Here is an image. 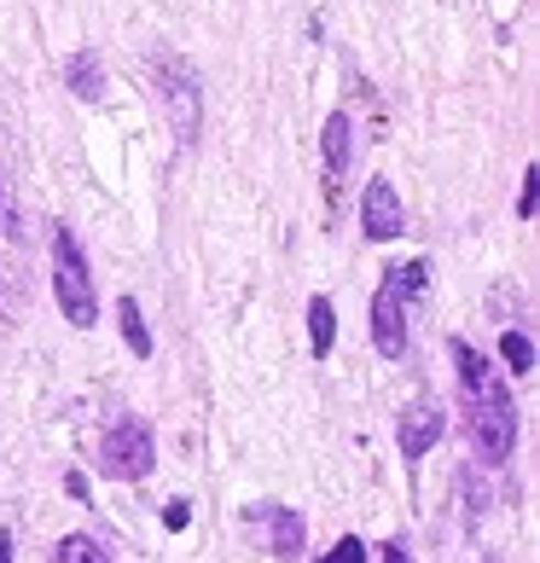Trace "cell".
<instances>
[{
	"mask_svg": "<svg viewBox=\"0 0 540 563\" xmlns=\"http://www.w3.org/2000/svg\"><path fill=\"white\" fill-rule=\"evenodd\" d=\"M396 442H401L407 459H425L436 442H442V412H436V407H407V412H401Z\"/></svg>",
	"mask_w": 540,
	"mask_h": 563,
	"instance_id": "obj_8",
	"label": "cell"
},
{
	"mask_svg": "<svg viewBox=\"0 0 540 563\" xmlns=\"http://www.w3.org/2000/svg\"><path fill=\"white\" fill-rule=\"evenodd\" d=\"M453 366H460V389H465V395H500V389H506V378H500V372H494L471 343H453Z\"/></svg>",
	"mask_w": 540,
	"mask_h": 563,
	"instance_id": "obj_9",
	"label": "cell"
},
{
	"mask_svg": "<svg viewBox=\"0 0 540 563\" xmlns=\"http://www.w3.org/2000/svg\"><path fill=\"white\" fill-rule=\"evenodd\" d=\"M157 88H163V106H169V122H175V134L180 140H198V76L180 65V58L163 53L157 58Z\"/></svg>",
	"mask_w": 540,
	"mask_h": 563,
	"instance_id": "obj_5",
	"label": "cell"
},
{
	"mask_svg": "<svg viewBox=\"0 0 540 563\" xmlns=\"http://www.w3.org/2000/svg\"><path fill=\"white\" fill-rule=\"evenodd\" d=\"M384 563H412V558H407L401 547H384Z\"/></svg>",
	"mask_w": 540,
	"mask_h": 563,
	"instance_id": "obj_20",
	"label": "cell"
},
{
	"mask_svg": "<svg viewBox=\"0 0 540 563\" xmlns=\"http://www.w3.org/2000/svg\"><path fill=\"white\" fill-rule=\"evenodd\" d=\"M425 285H430V267L401 262L384 274L378 290H372V343H378L384 361H401L407 354V297H419Z\"/></svg>",
	"mask_w": 540,
	"mask_h": 563,
	"instance_id": "obj_1",
	"label": "cell"
},
{
	"mask_svg": "<svg viewBox=\"0 0 540 563\" xmlns=\"http://www.w3.org/2000/svg\"><path fill=\"white\" fill-rule=\"evenodd\" d=\"M517 216H524V221L535 216V169L524 175V198H517Z\"/></svg>",
	"mask_w": 540,
	"mask_h": 563,
	"instance_id": "obj_18",
	"label": "cell"
},
{
	"mask_svg": "<svg viewBox=\"0 0 540 563\" xmlns=\"http://www.w3.org/2000/svg\"><path fill=\"white\" fill-rule=\"evenodd\" d=\"M53 297L65 308L70 325H93L99 320V297H93V274H88V256H81V244L70 227H58L53 233Z\"/></svg>",
	"mask_w": 540,
	"mask_h": 563,
	"instance_id": "obj_2",
	"label": "cell"
},
{
	"mask_svg": "<svg viewBox=\"0 0 540 563\" xmlns=\"http://www.w3.org/2000/svg\"><path fill=\"white\" fill-rule=\"evenodd\" d=\"M471 442L488 465H506L511 448H517V407H511V389L500 395H471Z\"/></svg>",
	"mask_w": 540,
	"mask_h": 563,
	"instance_id": "obj_4",
	"label": "cell"
},
{
	"mask_svg": "<svg viewBox=\"0 0 540 563\" xmlns=\"http://www.w3.org/2000/svg\"><path fill=\"white\" fill-rule=\"evenodd\" d=\"M320 152H326V192L338 198L343 180H349V163H355V129H349L343 111L326 117V134H320Z\"/></svg>",
	"mask_w": 540,
	"mask_h": 563,
	"instance_id": "obj_7",
	"label": "cell"
},
{
	"mask_svg": "<svg viewBox=\"0 0 540 563\" xmlns=\"http://www.w3.org/2000/svg\"><path fill=\"white\" fill-rule=\"evenodd\" d=\"M152 465H157V442L140 419H122V424L106 430V442H99V471H106L111 483H145Z\"/></svg>",
	"mask_w": 540,
	"mask_h": 563,
	"instance_id": "obj_3",
	"label": "cell"
},
{
	"mask_svg": "<svg viewBox=\"0 0 540 563\" xmlns=\"http://www.w3.org/2000/svg\"><path fill=\"white\" fill-rule=\"evenodd\" d=\"M186 523H192V506H186V499H169V506H163V529L180 534Z\"/></svg>",
	"mask_w": 540,
	"mask_h": 563,
	"instance_id": "obj_17",
	"label": "cell"
},
{
	"mask_svg": "<svg viewBox=\"0 0 540 563\" xmlns=\"http://www.w3.org/2000/svg\"><path fill=\"white\" fill-rule=\"evenodd\" d=\"M320 563H366V547H361L355 534H343V540H338V547H331Z\"/></svg>",
	"mask_w": 540,
	"mask_h": 563,
	"instance_id": "obj_16",
	"label": "cell"
},
{
	"mask_svg": "<svg viewBox=\"0 0 540 563\" xmlns=\"http://www.w3.org/2000/svg\"><path fill=\"white\" fill-rule=\"evenodd\" d=\"M500 361L511 366V378H529V372H535V343L524 338V331H506V338H500Z\"/></svg>",
	"mask_w": 540,
	"mask_h": 563,
	"instance_id": "obj_13",
	"label": "cell"
},
{
	"mask_svg": "<svg viewBox=\"0 0 540 563\" xmlns=\"http://www.w3.org/2000/svg\"><path fill=\"white\" fill-rule=\"evenodd\" d=\"M308 338H315V354H320V361L331 354V343H338V308H331L326 297L308 302Z\"/></svg>",
	"mask_w": 540,
	"mask_h": 563,
	"instance_id": "obj_11",
	"label": "cell"
},
{
	"mask_svg": "<svg viewBox=\"0 0 540 563\" xmlns=\"http://www.w3.org/2000/svg\"><path fill=\"white\" fill-rule=\"evenodd\" d=\"M361 221H366V239H401L407 233V216H401V198H396V186L389 180H372L366 186V198H361Z\"/></svg>",
	"mask_w": 540,
	"mask_h": 563,
	"instance_id": "obj_6",
	"label": "cell"
},
{
	"mask_svg": "<svg viewBox=\"0 0 540 563\" xmlns=\"http://www.w3.org/2000/svg\"><path fill=\"white\" fill-rule=\"evenodd\" d=\"M70 93L76 99H99V93H106V65H99L93 53H76L70 58Z\"/></svg>",
	"mask_w": 540,
	"mask_h": 563,
	"instance_id": "obj_10",
	"label": "cell"
},
{
	"mask_svg": "<svg viewBox=\"0 0 540 563\" xmlns=\"http://www.w3.org/2000/svg\"><path fill=\"white\" fill-rule=\"evenodd\" d=\"M117 320H122V338H129V349L145 361V354H152V331H145V320H140V302L122 297V302H117Z\"/></svg>",
	"mask_w": 540,
	"mask_h": 563,
	"instance_id": "obj_12",
	"label": "cell"
},
{
	"mask_svg": "<svg viewBox=\"0 0 540 563\" xmlns=\"http://www.w3.org/2000/svg\"><path fill=\"white\" fill-rule=\"evenodd\" d=\"M58 563H111V558L99 552V540H88V534H65V540H58Z\"/></svg>",
	"mask_w": 540,
	"mask_h": 563,
	"instance_id": "obj_15",
	"label": "cell"
},
{
	"mask_svg": "<svg viewBox=\"0 0 540 563\" xmlns=\"http://www.w3.org/2000/svg\"><path fill=\"white\" fill-rule=\"evenodd\" d=\"M0 563H12V534H0Z\"/></svg>",
	"mask_w": 540,
	"mask_h": 563,
	"instance_id": "obj_21",
	"label": "cell"
},
{
	"mask_svg": "<svg viewBox=\"0 0 540 563\" xmlns=\"http://www.w3.org/2000/svg\"><path fill=\"white\" fill-rule=\"evenodd\" d=\"M65 494H70V499H88V476L70 471V476H65Z\"/></svg>",
	"mask_w": 540,
	"mask_h": 563,
	"instance_id": "obj_19",
	"label": "cell"
},
{
	"mask_svg": "<svg viewBox=\"0 0 540 563\" xmlns=\"http://www.w3.org/2000/svg\"><path fill=\"white\" fill-rule=\"evenodd\" d=\"M274 552L279 558H297L302 552V517L297 511H274Z\"/></svg>",
	"mask_w": 540,
	"mask_h": 563,
	"instance_id": "obj_14",
	"label": "cell"
}]
</instances>
